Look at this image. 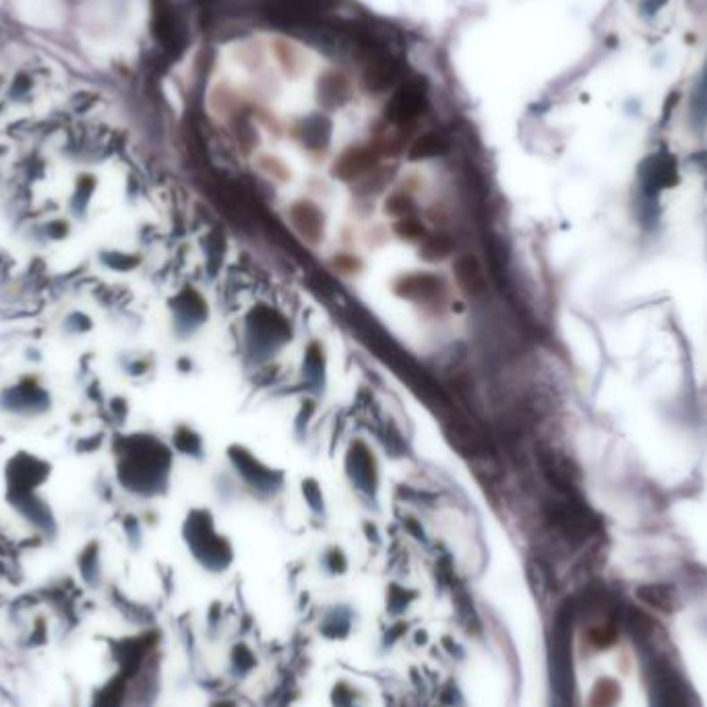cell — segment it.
Listing matches in <instances>:
<instances>
[{"label": "cell", "instance_id": "obj_12", "mask_svg": "<svg viewBox=\"0 0 707 707\" xmlns=\"http://www.w3.org/2000/svg\"><path fill=\"white\" fill-rule=\"evenodd\" d=\"M387 212H389L391 215H399V217H406L407 214H412L414 212V203H412V199L407 195H401V193H397V195H393L389 201H387Z\"/></svg>", "mask_w": 707, "mask_h": 707}, {"label": "cell", "instance_id": "obj_6", "mask_svg": "<svg viewBox=\"0 0 707 707\" xmlns=\"http://www.w3.org/2000/svg\"><path fill=\"white\" fill-rule=\"evenodd\" d=\"M155 31L168 50L182 52L187 44L185 27H182L180 19L176 17V13L170 9L168 4H160L158 13H155Z\"/></svg>", "mask_w": 707, "mask_h": 707}, {"label": "cell", "instance_id": "obj_7", "mask_svg": "<svg viewBox=\"0 0 707 707\" xmlns=\"http://www.w3.org/2000/svg\"><path fill=\"white\" fill-rule=\"evenodd\" d=\"M377 164V155L371 152V149L366 147H356V149H350V152H345L342 158H339L337 166H336V176L344 180H352V179H358V176H362L369 172V170L375 168Z\"/></svg>", "mask_w": 707, "mask_h": 707}, {"label": "cell", "instance_id": "obj_5", "mask_svg": "<svg viewBox=\"0 0 707 707\" xmlns=\"http://www.w3.org/2000/svg\"><path fill=\"white\" fill-rule=\"evenodd\" d=\"M401 77V65L391 54H385L372 63L364 65V81L371 92H385L393 87Z\"/></svg>", "mask_w": 707, "mask_h": 707}, {"label": "cell", "instance_id": "obj_8", "mask_svg": "<svg viewBox=\"0 0 707 707\" xmlns=\"http://www.w3.org/2000/svg\"><path fill=\"white\" fill-rule=\"evenodd\" d=\"M292 220L298 226V230L304 236H309L310 240H319V236L323 234V217L312 207V203H298L292 209Z\"/></svg>", "mask_w": 707, "mask_h": 707}, {"label": "cell", "instance_id": "obj_4", "mask_svg": "<svg viewBox=\"0 0 707 707\" xmlns=\"http://www.w3.org/2000/svg\"><path fill=\"white\" fill-rule=\"evenodd\" d=\"M455 282L470 298H482L488 290V280L480 261L474 255H459L453 263Z\"/></svg>", "mask_w": 707, "mask_h": 707}, {"label": "cell", "instance_id": "obj_2", "mask_svg": "<svg viewBox=\"0 0 707 707\" xmlns=\"http://www.w3.org/2000/svg\"><path fill=\"white\" fill-rule=\"evenodd\" d=\"M445 434L455 451L464 455V458H470L472 461L493 455L486 439L478 432V428L470 424V420L458 416L455 412H449V416L445 418Z\"/></svg>", "mask_w": 707, "mask_h": 707}, {"label": "cell", "instance_id": "obj_11", "mask_svg": "<svg viewBox=\"0 0 707 707\" xmlns=\"http://www.w3.org/2000/svg\"><path fill=\"white\" fill-rule=\"evenodd\" d=\"M453 238L447 234H434L424 238L423 247H420V255L426 261H443L453 253Z\"/></svg>", "mask_w": 707, "mask_h": 707}, {"label": "cell", "instance_id": "obj_9", "mask_svg": "<svg viewBox=\"0 0 707 707\" xmlns=\"http://www.w3.org/2000/svg\"><path fill=\"white\" fill-rule=\"evenodd\" d=\"M449 152V141L441 133H426L423 137H418L414 141V145L410 147V158L412 160H431V158H441Z\"/></svg>", "mask_w": 707, "mask_h": 707}, {"label": "cell", "instance_id": "obj_1", "mask_svg": "<svg viewBox=\"0 0 707 707\" xmlns=\"http://www.w3.org/2000/svg\"><path fill=\"white\" fill-rule=\"evenodd\" d=\"M426 83L420 79L406 81L387 104V118L393 125H410L426 110Z\"/></svg>", "mask_w": 707, "mask_h": 707}, {"label": "cell", "instance_id": "obj_3", "mask_svg": "<svg viewBox=\"0 0 707 707\" xmlns=\"http://www.w3.org/2000/svg\"><path fill=\"white\" fill-rule=\"evenodd\" d=\"M538 459L544 476H546L550 484L554 486L556 493L575 494L580 472H577L573 461L567 459L565 455H561L559 451H553V449H540Z\"/></svg>", "mask_w": 707, "mask_h": 707}, {"label": "cell", "instance_id": "obj_10", "mask_svg": "<svg viewBox=\"0 0 707 707\" xmlns=\"http://www.w3.org/2000/svg\"><path fill=\"white\" fill-rule=\"evenodd\" d=\"M350 85L342 74H325L319 81V100H323L327 106H337L348 98Z\"/></svg>", "mask_w": 707, "mask_h": 707}, {"label": "cell", "instance_id": "obj_13", "mask_svg": "<svg viewBox=\"0 0 707 707\" xmlns=\"http://www.w3.org/2000/svg\"><path fill=\"white\" fill-rule=\"evenodd\" d=\"M396 232L399 236H404L406 240H416V238L423 234V226L416 220H410V217H404V220L397 222Z\"/></svg>", "mask_w": 707, "mask_h": 707}]
</instances>
